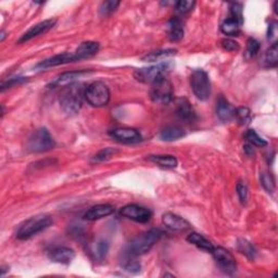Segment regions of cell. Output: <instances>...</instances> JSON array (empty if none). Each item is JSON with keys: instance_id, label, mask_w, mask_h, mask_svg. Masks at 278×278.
<instances>
[{"instance_id": "7a4b0ae2", "label": "cell", "mask_w": 278, "mask_h": 278, "mask_svg": "<svg viewBox=\"0 0 278 278\" xmlns=\"http://www.w3.org/2000/svg\"><path fill=\"white\" fill-rule=\"evenodd\" d=\"M163 232L160 229L154 228L131 240V243L126 247V254L129 258H134L142 255L152 249L160 238L162 237Z\"/></svg>"}, {"instance_id": "1f68e13d", "label": "cell", "mask_w": 278, "mask_h": 278, "mask_svg": "<svg viewBox=\"0 0 278 278\" xmlns=\"http://www.w3.org/2000/svg\"><path fill=\"white\" fill-rule=\"evenodd\" d=\"M260 51V42L254 38H249L247 40L246 50L244 53V57L246 60L253 59Z\"/></svg>"}, {"instance_id": "484cf974", "label": "cell", "mask_w": 278, "mask_h": 278, "mask_svg": "<svg viewBox=\"0 0 278 278\" xmlns=\"http://www.w3.org/2000/svg\"><path fill=\"white\" fill-rule=\"evenodd\" d=\"M263 67L265 68H276L278 63V44L273 42L272 46L266 50L263 57Z\"/></svg>"}, {"instance_id": "f35d334b", "label": "cell", "mask_w": 278, "mask_h": 278, "mask_svg": "<svg viewBox=\"0 0 278 278\" xmlns=\"http://www.w3.org/2000/svg\"><path fill=\"white\" fill-rule=\"evenodd\" d=\"M221 45L222 47L225 49L226 51H238L239 50V44L235 40H232L230 38H226V39H223L221 41Z\"/></svg>"}, {"instance_id": "30bf717a", "label": "cell", "mask_w": 278, "mask_h": 278, "mask_svg": "<svg viewBox=\"0 0 278 278\" xmlns=\"http://www.w3.org/2000/svg\"><path fill=\"white\" fill-rule=\"evenodd\" d=\"M122 217L138 223H147L152 217V212L138 204H127L120 210Z\"/></svg>"}, {"instance_id": "603a6c76", "label": "cell", "mask_w": 278, "mask_h": 278, "mask_svg": "<svg viewBox=\"0 0 278 278\" xmlns=\"http://www.w3.org/2000/svg\"><path fill=\"white\" fill-rule=\"evenodd\" d=\"M89 73L88 71H71V72H66V73L59 75L55 82L51 84V86L57 87V86H62V85H69L72 83H75V80L79 78L80 76H83L85 74Z\"/></svg>"}, {"instance_id": "836d02e7", "label": "cell", "mask_w": 278, "mask_h": 278, "mask_svg": "<svg viewBox=\"0 0 278 278\" xmlns=\"http://www.w3.org/2000/svg\"><path fill=\"white\" fill-rule=\"evenodd\" d=\"M260 178H261V184L264 187V189L267 193L272 194L275 190V179L272 174L268 172H263L260 175Z\"/></svg>"}, {"instance_id": "7402d4cb", "label": "cell", "mask_w": 278, "mask_h": 278, "mask_svg": "<svg viewBox=\"0 0 278 278\" xmlns=\"http://www.w3.org/2000/svg\"><path fill=\"white\" fill-rule=\"evenodd\" d=\"M148 160L150 162L157 164L158 166L166 168V169H171L175 168L178 164V161L174 156L171 155H158V156H149Z\"/></svg>"}, {"instance_id": "8d00e7d4", "label": "cell", "mask_w": 278, "mask_h": 278, "mask_svg": "<svg viewBox=\"0 0 278 278\" xmlns=\"http://www.w3.org/2000/svg\"><path fill=\"white\" fill-rule=\"evenodd\" d=\"M118 152H119L118 150H115L113 148H105V149L98 152V154L94 158V161H95V162H102V161L109 160L115 154H118Z\"/></svg>"}, {"instance_id": "83f0119b", "label": "cell", "mask_w": 278, "mask_h": 278, "mask_svg": "<svg viewBox=\"0 0 278 278\" xmlns=\"http://www.w3.org/2000/svg\"><path fill=\"white\" fill-rule=\"evenodd\" d=\"M221 31L226 36H231V37H234V36H238L240 33V24L237 21L228 17V19H226L222 23Z\"/></svg>"}, {"instance_id": "4dcf8cb0", "label": "cell", "mask_w": 278, "mask_h": 278, "mask_svg": "<svg viewBox=\"0 0 278 278\" xmlns=\"http://www.w3.org/2000/svg\"><path fill=\"white\" fill-rule=\"evenodd\" d=\"M237 247H238V250L240 251V252L243 254H245L248 259H250V260H254L255 259L256 250L253 247V245L251 243H249L248 240L239 239Z\"/></svg>"}, {"instance_id": "6da1fadb", "label": "cell", "mask_w": 278, "mask_h": 278, "mask_svg": "<svg viewBox=\"0 0 278 278\" xmlns=\"http://www.w3.org/2000/svg\"><path fill=\"white\" fill-rule=\"evenodd\" d=\"M85 89L80 83H72L66 86L60 95V105L65 113L75 115L79 112L85 98Z\"/></svg>"}, {"instance_id": "ab89813d", "label": "cell", "mask_w": 278, "mask_h": 278, "mask_svg": "<svg viewBox=\"0 0 278 278\" xmlns=\"http://www.w3.org/2000/svg\"><path fill=\"white\" fill-rule=\"evenodd\" d=\"M124 268H125V271H127L129 273L136 274L140 272V264L136 261H129L124 265Z\"/></svg>"}, {"instance_id": "d6986e66", "label": "cell", "mask_w": 278, "mask_h": 278, "mask_svg": "<svg viewBox=\"0 0 278 278\" xmlns=\"http://www.w3.org/2000/svg\"><path fill=\"white\" fill-rule=\"evenodd\" d=\"M88 251L95 261H102L109 252V244L106 240L98 239L89 245Z\"/></svg>"}, {"instance_id": "d4e9b609", "label": "cell", "mask_w": 278, "mask_h": 278, "mask_svg": "<svg viewBox=\"0 0 278 278\" xmlns=\"http://www.w3.org/2000/svg\"><path fill=\"white\" fill-rule=\"evenodd\" d=\"M187 241L189 244L196 246L197 248H199L203 251H207V252H212L213 250V245L210 243V241L205 238L204 236L198 234V232H191L190 235H188Z\"/></svg>"}, {"instance_id": "3957f363", "label": "cell", "mask_w": 278, "mask_h": 278, "mask_svg": "<svg viewBox=\"0 0 278 278\" xmlns=\"http://www.w3.org/2000/svg\"><path fill=\"white\" fill-rule=\"evenodd\" d=\"M52 222L53 221L49 215H36V217H33L21 224L16 230V238L20 240H28L50 227Z\"/></svg>"}, {"instance_id": "52a82bcc", "label": "cell", "mask_w": 278, "mask_h": 278, "mask_svg": "<svg viewBox=\"0 0 278 278\" xmlns=\"http://www.w3.org/2000/svg\"><path fill=\"white\" fill-rule=\"evenodd\" d=\"M173 86L166 77L158 79L151 85L150 98L151 100L158 104H168L173 99Z\"/></svg>"}, {"instance_id": "5b68a950", "label": "cell", "mask_w": 278, "mask_h": 278, "mask_svg": "<svg viewBox=\"0 0 278 278\" xmlns=\"http://www.w3.org/2000/svg\"><path fill=\"white\" fill-rule=\"evenodd\" d=\"M56 142L53 140L52 136L47 129L41 127L35 131L30 136L28 140V150L35 154H40V152H47L55 148Z\"/></svg>"}, {"instance_id": "7bdbcfd3", "label": "cell", "mask_w": 278, "mask_h": 278, "mask_svg": "<svg viewBox=\"0 0 278 278\" xmlns=\"http://www.w3.org/2000/svg\"><path fill=\"white\" fill-rule=\"evenodd\" d=\"M245 151L246 154L250 157H253L254 156V150H253V146H251L250 143H247V145L245 146Z\"/></svg>"}, {"instance_id": "b9f144b4", "label": "cell", "mask_w": 278, "mask_h": 278, "mask_svg": "<svg viewBox=\"0 0 278 278\" xmlns=\"http://www.w3.org/2000/svg\"><path fill=\"white\" fill-rule=\"evenodd\" d=\"M277 30V23L273 22L270 26H268V32H267V38L268 39H273L274 37H276V32Z\"/></svg>"}, {"instance_id": "7c38bea8", "label": "cell", "mask_w": 278, "mask_h": 278, "mask_svg": "<svg viewBox=\"0 0 278 278\" xmlns=\"http://www.w3.org/2000/svg\"><path fill=\"white\" fill-rule=\"evenodd\" d=\"M56 23H57L56 19H49V20H45L38 24L32 26V28L28 32L22 35V37L19 39V41L17 42L22 44L25 41H29L35 37H37V36H39V35H42L45 33L49 32L51 29H53V26L56 25Z\"/></svg>"}, {"instance_id": "8992f818", "label": "cell", "mask_w": 278, "mask_h": 278, "mask_svg": "<svg viewBox=\"0 0 278 278\" xmlns=\"http://www.w3.org/2000/svg\"><path fill=\"white\" fill-rule=\"evenodd\" d=\"M190 86L194 95L201 101L208 100L211 96V80L203 70H195L190 76Z\"/></svg>"}, {"instance_id": "8fae6325", "label": "cell", "mask_w": 278, "mask_h": 278, "mask_svg": "<svg viewBox=\"0 0 278 278\" xmlns=\"http://www.w3.org/2000/svg\"><path fill=\"white\" fill-rule=\"evenodd\" d=\"M109 135L116 141L127 145H134L142 140L140 133L132 127H116L109 132Z\"/></svg>"}, {"instance_id": "44dd1931", "label": "cell", "mask_w": 278, "mask_h": 278, "mask_svg": "<svg viewBox=\"0 0 278 278\" xmlns=\"http://www.w3.org/2000/svg\"><path fill=\"white\" fill-rule=\"evenodd\" d=\"M168 38L172 41H179L183 39L185 30H184V23L179 19V17H172L171 21L168 22Z\"/></svg>"}, {"instance_id": "ba28073f", "label": "cell", "mask_w": 278, "mask_h": 278, "mask_svg": "<svg viewBox=\"0 0 278 278\" xmlns=\"http://www.w3.org/2000/svg\"><path fill=\"white\" fill-rule=\"evenodd\" d=\"M168 70H169L168 63H160L149 68H142L136 70L135 73H134V77L140 83L152 85L155 82H157L158 79L165 77V74L167 73Z\"/></svg>"}, {"instance_id": "d6a6232c", "label": "cell", "mask_w": 278, "mask_h": 278, "mask_svg": "<svg viewBox=\"0 0 278 278\" xmlns=\"http://www.w3.org/2000/svg\"><path fill=\"white\" fill-rule=\"evenodd\" d=\"M243 5L239 3H234L229 6L230 19L237 21L240 25L244 23V14H243Z\"/></svg>"}, {"instance_id": "f546056e", "label": "cell", "mask_w": 278, "mask_h": 278, "mask_svg": "<svg viewBox=\"0 0 278 278\" xmlns=\"http://www.w3.org/2000/svg\"><path fill=\"white\" fill-rule=\"evenodd\" d=\"M245 138L248 143H250V145L253 147L263 148L267 146V141L260 136L254 130H248L245 134Z\"/></svg>"}, {"instance_id": "2e32d148", "label": "cell", "mask_w": 278, "mask_h": 278, "mask_svg": "<svg viewBox=\"0 0 278 278\" xmlns=\"http://www.w3.org/2000/svg\"><path fill=\"white\" fill-rule=\"evenodd\" d=\"M176 114L181 120L187 123H194L197 120V113L191 103L186 98H181L176 102Z\"/></svg>"}, {"instance_id": "ac0fdd59", "label": "cell", "mask_w": 278, "mask_h": 278, "mask_svg": "<svg viewBox=\"0 0 278 278\" xmlns=\"http://www.w3.org/2000/svg\"><path fill=\"white\" fill-rule=\"evenodd\" d=\"M98 51H99V44L96 41H84L80 44L77 49L73 52L75 62L92 58Z\"/></svg>"}, {"instance_id": "4fadbf2b", "label": "cell", "mask_w": 278, "mask_h": 278, "mask_svg": "<svg viewBox=\"0 0 278 278\" xmlns=\"http://www.w3.org/2000/svg\"><path fill=\"white\" fill-rule=\"evenodd\" d=\"M162 223L163 225L174 231H186L190 229L191 225L190 223L184 218L179 217L177 214L174 213H165L162 217Z\"/></svg>"}, {"instance_id": "ffe728a7", "label": "cell", "mask_w": 278, "mask_h": 278, "mask_svg": "<svg viewBox=\"0 0 278 278\" xmlns=\"http://www.w3.org/2000/svg\"><path fill=\"white\" fill-rule=\"evenodd\" d=\"M217 114L219 116V119L225 123L234 119L235 109L223 96L219 98V100L217 102Z\"/></svg>"}, {"instance_id": "e575fe53", "label": "cell", "mask_w": 278, "mask_h": 278, "mask_svg": "<svg viewBox=\"0 0 278 278\" xmlns=\"http://www.w3.org/2000/svg\"><path fill=\"white\" fill-rule=\"evenodd\" d=\"M120 6V2H104L101 4L100 8H99V12H100V15L102 16H106V15H110L111 13H113L116 9H118V7Z\"/></svg>"}, {"instance_id": "4316f807", "label": "cell", "mask_w": 278, "mask_h": 278, "mask_svg": "<svg viewBox=\"0 0 278 278\" xmlns=\"http://www.w3.org/2000/svg\"><path fill=\"white\" fill-rule=\"evenodd\" d=\"M186 135L185 131L178 126H167L160 133V138L164 141H173L183 138Z\"/></svg>"}, {"instance_id": "74e56055", "label": "cell", "mask_w": 278, "mask_h": 278, "mask_svg": "<svg viewBox=\"0 0 278 278\" xmlns=\"http://www.w3.org/2000/svg\"><path fill=\"white\" fill-rule=\"evenodd\" d=\"M237 194H238V197H239V199L241 201V203H246L247 200H248V187L245 183L243 182H240L238 183L237 185Z\"/></svg>"}, {"instance_id": "cb8c5ba5", "label": "cell", "mask_w": 278, "mask_h": 278, "mask_svg": "<svg viewBox=\"0 0 278 278\" xmlns=\"http://www.w3.org/2000/svg\"><path fill=\"white\" fill-rule=\"evenodd\" d=\"M177 50L176 49H172V48H168V49H159V50H155V51H151L149 53H147V55L145 57H142L141 60L142 61H146V62H157V61H162L166 58H171L173 56L176 55Z\"/></svg>"}, {"instance_id": "9a60e30c", "label": "cell", "mask_w": 278, "mask_h": 278, "mask_svg": "<svg viewBox=\"0 0 278 278\" xmlns=\"http://www.w3.org/2000/svg\"><path fill=\"white\" fill-rule=\"evenodd\" d=\"M71 62H75V58H74L73 53L63 52V53H60V55H56L51 58L40 61L39 63L36 66V69L46 70V69L53 68V67L68 65V63H71Z\"/></svg>"}, {"instance_id": "5bb4252c", "label": "cell", "mask_w": 278, "mask_h": 278, "mask_svg": "<svg viewBox=\"0 0 278 278\" xmlns=\"http://www.w3.org/2000/svg\"><path fill=\"white\" fill-rule=\"evenodd\" d=\"M48 256L55 263L70 264L75 258V252L73 249L68 247H56L49 251Z\"/></svg>"}, {"instance_id": "e0dca14e", "label": "cell", "mask_w": 278, "mask_h": 278, "mask_svg": "<svg viewBox=\"0 0 278 278\" xmlns=\"http://www.w3.org/2000/svg\"><path fill=\"white\" fill-rule=\"evenodd\" d=\"M114 211L115 209L112 204H97L84 214V219L87 221H97L109 217V215L114 213Z\"/></svg>"}, {"instance_id": "60d3db41", "label": "cell", "mask_w": 278, "mask_h": 278, "mask_svg": "<svg viewBox=\"0 0 278 278\" xmlns=\"http://www.w3.org/2000/svg\"><path fill=\"white\" fill-rule=\"evenodd\" d=\"M25 78L24 77H14V78H11V79H9L7 83H4L3 86H2V91L4 92L6 88H10L12 87L13 85H16V84H20V83H23L25 82Z\"/></svg>"}, {"instance_id": "277c9868", "label": "cell", "mask_w": 278, "mask_h": 278, "mask_svg": "<svg viewBox=\"0 0 278 278\" xmlns=\"http://www.w3.org/2000/svg\"><path fill=\"white\" fill-rule=\"evenodd\" d=\"M85 100L94 108L105 106L110 101V91L102 82H94L85 89Z\"/></svg>"}, {"instance_id": "d590c367", "label": "cell", "mask_w": 278, "mask_h": 278, "mask_svg": "<svg viewBox=\"0 0 278 278\" xmlns=\"http://www.w3.org/2000/svg\"><path fill=\"white\" fill-rule=\"evenodd\" d=\"M195 5L196 3L190 2V0H181V2L176 3V11L179 14H187L193 10Z\"/></svg>"}, {"instance_id": "f1b7e54d", "label": "cell", "mask_w": 278, "mask_h": 278, "mask_svg": "<svg viewBox=\"0 0 278 278\" xmlns=\"http://www.w3.org/2000/svg\"><path fill=\"white\" fill-rule=\"evenodd\" d=\"M234 119H236L239 125L246 126V125H248L251 122V120H252V113H251V110L249 109V108L240 106L235 109Z\"/></svg>"}, {"instance_id": "9c48e42d", "label": "cell", "mask_w": 278, "mask_h": 278, "mask_svg": "<svg viewBox=\"0 0 278 278\" xmlns=\"http://www.w3.org/2000/svg\"><path fill=\"white\" fill-rule=\"evenodd\" d=\"M211 253L222 272L228 275H231L236 272V260L228 250L222 247H214Z\"/></svg>"}]
</instances>
